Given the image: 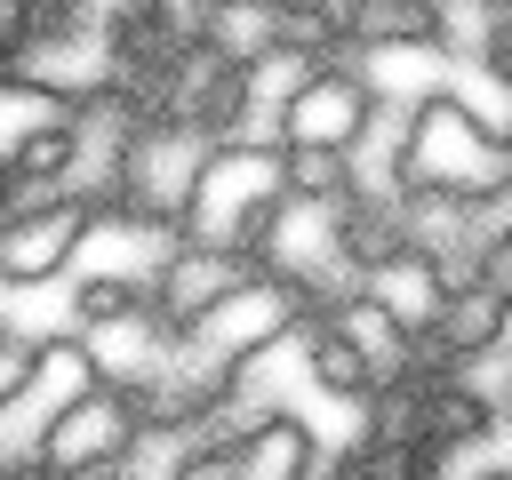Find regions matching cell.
I'll list each match as a JSON object with an SVG mask.
<instances>
[{
    "instance_id": "cell-2",
    "label": "cell",
    "mask_w": 512,
    "mask_h": 480,
    "mask_svg": "<svg viewBox=\"0 0 512 480\" xmlns=\"http://www.w3.org/2000/svg\"><path fill=\"white\" fill-rule=\"evenodd\" d=\"M504 176H512V152H496L472 120H456L432 88H416L376 184H384L392 200H480V192H496Z\"/></svg>"
},
{
    "instance_id": "cell-21",
    "label": "cell",
    "mask_w": 512,
    "mask_h": 480,
    "mask_svg": "<svg viewBox=\"0 0 512 480\" xmlns=\"http://www.w3.org/2000/svg\"><path fill=\"white\" fill-rule=\"evenodd\" d=\"M472 480H512V464H480V472H472Z\"/></svg>"
},
{
    "instance_id": "cell-11",
    "label": "cell",
    "mask_w": 512,
    "mask_h": 480,
    "mask_svg": "<svg viewBox=\"0 0 512 480\" xmlns=\"http://www.w3.org/2000/svg\"><path fill=\"white\" fill-rule=\"evenodd\" d=\"M296 352H304V384H312L320 400H344V408H368V400H376V368L360 360V344H352L336 320H304Z\"/></svg>"
},
{
    "instance_id": "cell-20",
    "label": "cell",
    "mask_w": 512,
    "mask_h": 480,
    "mask_svg": "<svg viewBox=\"0 0 512 480\" xmlns=\"http://www.w3.org/2000/svg\"><path fill=\"white\" fill-rule=\"evenodd\" d=\"M496 56L512 64V8H504V24H496Z\"/></svg>"
},
{
    "instance_id": "cell-4",
    "label": "cell",
    "mask_w": 512,
    "mask_h": 480,
    "mask_svg": "<svg viewBox=\"0 0 512 480\" xmlns=\"http://www.w3.org/2000/svg\"><path fill=\"white\" fill-rule=\"evenodd\" d=\"M136 448H144V416H136V400H128L120 384H96V392L64 400V408L40 424L32 464H40L48 480H96V472H128Z\"/></svg>"
},
{
    "instance_id": "cell-10",
    "label": "cell",
    "mask_w": 512,
    "mask_h": 480,
    "mask_svg": "<svg viewBox=\"0 0 512 480\" xmlns=\"http://www.w3.org/2000/svg\"><path fill=\"white\" fill-rule=\"evenodd\" d=\"M432 96H440L456 120H472L496 152H512V64H504V56L440 64V72H432Z\"/></svg>"
},
{
    "instance_id": "cell-1",
    "label": "cell",
    "mask_w": 512,
    "mask_h": 480,
    "mask_svg": "<svg viewBox=\"0 0 512 480\" xmlns=\"http://www.w3.org/2000/svg\"><path fill=\"white\" fill-rule=\"evenodd\" d=\"M288 184H280V144H208L200 168H192V192L176 208V240L184 248H208V256H248L264 248L272 216H280Z\"/></svg>"
},
{
    "instance_id": "cell-3",
    "label": "cell",
    "mask_w": 512,
    "mask_h": 480,
    "mask_svg": "<svg viewBox=\"0 0 512 480\" xmlns=\"http://www.w3.org/2000/svg\"><path fill=\"white\" fill-rule=\"evenodd\" d=\"M384 112H408V104H392V88H384L376 72H360V64H320V72L296 88V104L280 112V136H272V144H280V152H344V160H360Z\"/></svg>"
},
{
    "instance_id": "cell-23",
    "label": "cell",
    "mask_w": 512,
    "mask_h": 480,
    "mask_svg": "<svg viewBox=\"0 0 512 480\" xmlns=\"http://www.w3.org/2000/svg\"><path fill=\"white\" fill-rule=\"evenodd\" d=\"M504 360H512V320H504Z\"/></svg>"
},
{
    "instance_id": "cell-5",
    "label": "cell",
    "mask_w": 512,
    "mask_h": 480,
    "mask_svg": "<svg viewBox=\"0 0 512 480\" xmlns=\"http://www.w3.org/2000/svg\"><path fill=\"white\" fill-rule=\"evenodd\" d=\"M96 232H104V216L80 192L32 200V208L0 216V288H48V280H64Z\"/></svg>"
},
{
    "instance_id": "cell-7",
    "label": "cell",
    "mask_w": 512,
    "mask_h": 480,
    "mask_svg": "<svg viewBox=\"0 0 512 480\" xmlns=\"http://www.w3.org/2000/svg\"><path fill=\"white\" fill-rule=\"evenodd\" d=\"M504 320H512V288L504 280H488V272L480 280H448V304H440V320L424 336V360L472 376L480 360L504 352Z\"/></svg>"
},
{
    "instance_id": "cell-19",
    "label": "cell",
    "mask_w": 512,
    "mask_h": 480,
    "mask_svg": "<svg viewBox=\"0 0 512 480\" xmlns=\"http://www.w3.org/2000/svg\"><path fill=\"white\" fill-rule=\"evenodd\" d=\"M16 208V176H8V160H0V216Z\"/></svg>"
},
{
    "instance_id": "cell-18",
    "label": "cell",
    "mask_w": 512,
    "mask_h": 480,
    "mask_svg": "<svg viewBox=\"0 0 512 480\" xmlns=\"http://www.w3.org/2000/svg\"><path fill=\"white\" fill-rule=\"evenodd\" d=\"M488 280H504V288H512V232H504V248H496V264H488Z\"/></svg>"
},
{
    "instance_id": "cell-12",
    "label": "cell",
    "mask_w": 512,
    "mask_h": 480,
    "mask_svg": "<svg viewBox=\"0 0 512 480\" xmlns=\"http://www.w3.org/2000/svg\"><path fill=\"white\" fill-rule=\"evenodd\" d=\"M280 184H288V200H304V208H352L376 176H368L360 160H344V152H280Z\"/></svg>"
},
{
    "instance_id": "cell-8",
    "label": "cell",
    "mask_w": 512,
    "mask_h": 480,
    "mask_svg": "<svg viewBox=\"0 0 512 480\" xmlns=\"http://www.w3.org/2000/svg\"><path fill=\"white\" fill-rule=\"evenodd\" d=\"M360 296L400 328V336H432V320H440V304H448V272L424 256V248H392V256H376L368 272H360Z\"/></svg>"
},
{
    "instance_id": "cell-13",
    "label": "cell",
    "mask_w": 512,
    "mask_h": 480,
    "mask_svg": "<svg viewBox=\"0 0 512 480\" xmlns=\"http://www.w3.org/2000/svg\"><path fill=\"white\" fill-rule=\"evenodd\" d=\"M136 312H152V288H144V272H80L72 280V336H96V328H120V320H136Z\"/></svg>"
},
{
    "instance_id": "cell-17",
    "label": "cell",
    "mask_w": 512,
    "mask_h": 480,
    "mask_svg": "<svg viewBox=\"0 0 512 480\" xmlns=\"http://www.w3.org/2000/svg\"><path fill=\"white\" fill-rule=\"evenodd\" d=\"M320 480H376V472H368V464H360V456H352V448H336V456H328V472H320Z\"/></svg>"
},
{
    "instance_id": "cell-14",
    "label": "cell",
    "mask_w": 512,
    "mask_h": 480,
    "mask_svg": "<svg viewBox=\"0 0 512 480\" xmlns=\"http://www.w3.org/2000/svg\"><path fill=\"white\" fill-rule=\"evenodd\" d=\"M208 48L224 64H256L280 48V0H208Z\"/></svg>"
},
{
    "instance_id": "cell-16",
    "label": "cell",
    "mask_w": 512,
    "mask_h": 480,
    "mask_svg": "<svg viewBox=\"0 0 512 480\" xmlns=\"http://www.w3.org/2000/svg\"><path fill=\"white\" fill-rule=\"evenodd\" d=\"M168 480H240L216 448H192V456H168Z\"/></svg>"
},
{
    "instance_id": "cell-6",
    "label": "cell",
    "mask_w": 512,
    "mask_h": 480,
    "mask_svg": "<svg viewBox=\"0 0 512 480\" xmlns=\"http://www.w3.org/2000/svg\"><path fill=\"white\" fill-rule=\"evenodd\" d=\"M264 272L248 264V256H208V248H168L160 264H144V288H152V312H160V328L168 336H192L208 312H224L240 288H256Z\"/></svg>"
},
{
    "instance_id": "cell-9",
    "label": "cell",
    "mask_w": 512,
    "mask_h": 480,
    "mask_svg": "<svg viewBox=\"0 0 512 480\" xmlns=\"http://www.w3.org/2000/svg\"><path fill=\"white\" fill-rule=\"evenodd\" d=\"M344 40L352 64H392V56H432L440 40V0H344Z\"/></svg>"
},
{
    "instance_id": "cell-22",
    "label": "cell",
    "mask_w": 512,
    "mask_h": 480,
    "mask_svg": "<svg viewBox=\"0 0 512 480\" xmlns=\"http://www.w3.org/2000/svg\"><path fill=\"white\" fill-rule=\"evenodd\" d=\"M96 480H144V472H136V464H128V472H96Z\"/></svg>"
},
{
    "instance_id": "cell-15",
    "label": "cell",
    "mask_w": 512,
    "mask_h": 480,
    "mask_svg": "<svg viewBox=\"0 0 512 480\" xmlns=\"http://www.w3.org/2000/svg\"><path fill=\"white\" fill-rule=\"evenodd\" d=\"M32 392H40V336L0 328V416H16Z\"/></svg>"
}]
</instances>
